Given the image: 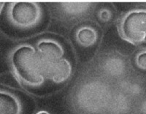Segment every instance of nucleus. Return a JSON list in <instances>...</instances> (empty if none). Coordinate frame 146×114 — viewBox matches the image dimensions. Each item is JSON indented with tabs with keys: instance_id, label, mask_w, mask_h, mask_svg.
<instances>
[{
	"instance_id": "1",
	"label": "nucleus",
	"mask_w": 146,
	"mask_h": 114,
	"mask_svg": "<svg viewBox=\"0 0 146 114\" xmlns=\"http://www.w3.org/2000/svg\"><path fill=\"white\" fill-rule=\"evenodd\" d=\"M10 61L14 77L21 85L36 88L44 83L46 69L32 45H18L12 51Z\"/></svg>"
},
{
	"instance_id": "2",
	"label": "nucleus",
	"mask_w": 146,
	"mask_h": 114,
	"mask_svg": "<svg viewBox=\"0 0 146 114\" xmlns=\"http://www.w3.org/2000/svg\"><path fill=\"white\" fill-rule=\"evenodd\" d=\"M118 35L133 45L146 43V9H133L126 12L118 22Z\"/></svg>"
},
{
	"instance_id": "3",
	"label": "nucleus",
	"mask_w": 146,
	"mask_h": 114,
	"mask_svg": "<svg viewBox=\"0 0 146 114\" xmlns=\"http://www.w3.org/2000/svg\"><path fill=\"white\" fill-rule=\"evenodd\" d=\"M8 17L10 22L18 28H32L41 21L42 10L40 5L35 2H13L10 5Z\"/></svg>"
},
{
	"instance_id": "4",
	"label": "nucleus",
	"mask_w": 146,
	"mask_h": 114,
	"mask_svg": "<svg viewBox=\"0 0 146 114\" xmlns=\"http://www.w3.org/2000/svg\"><path fill=\"white\" fill-rule=\"evenodd\" d=\"M36 51L39 57L46 69L62 59L64 54V50L61 43L50 38H43L36 43Z\"/></svg>"
},
{
	"instance_id": "5",
	"label": "nucleus",
	"mask_w": 146,
	"mask_h": 114,
	"mask_svg": "<svg viewBox=\"0 0 146 114\" xmlns=\"http://www.w3.org/2000/svg\"><path fill=\"white\" fill-rule=\"evenodd\" d=\"M20 99L12 91L0 89V114H21Z\"/></svg>"
},
{
	"instance_id": "6",
	"label": "nucleus",
	"mask_w": 146,
	"mask_h": 114,
	"mask_svg": "<svg viewBox=\"0 0 146 114\" xmlns=\"http://www.w3.org/2000/svg\"><path fill=\"white\" fill-rule=\"evenodd\" d=\"M72 73V67L70 61L62 59L48 68L47 75L56 83H63L68 80Z\"/></svg>"
},
{
	"instance_id": "7",
	"label": "nucleus",
	"mask_w": 146,
	"mask_h": 114,
	"mask_svg": "<svg viewBox=\"0 0 146 114\" xmlns=\"http://www.w3.org/2000/svg\"><path fill=\"white\" fill-rule=\"evenodd\" d=\"M78 44L83 47H90L94 45L98 35L96 30L89 26H85L78 29L75 34Z\"/></svg>"
},
{
	"instance_id": "8",
	"label": "nucleus",
	"mask_w": 146,
	"mask_h": 114,
	"mask_svg": "<svg viewBox=\"0 0 146 114\" xmlns=\"http://www.w3.org/2000/svg\"><path fill=\"white\" fill-rule=\"evenodd\" d=\"M137 67L143 70H146V48L139 50L135 57Z\"/></svg>"
},
{
	"instance_id": "9",
	"label": "nucleus",
	"mask_w": 146,
	"mask_h": 114,
	"mask_svg": "<svg viewBox=\"0 0 146 114\" xmlns=\"http://www.w3.org/2000/svg\"><path fill=\"white\" fill-rule=\"evenodd\" d=\"M36 114H50L48 111H39L38 113H36Z\"/></svg>"
},
{
	"instance_id": "10",
	"label": "nucleus",
	"mask_w": 146,
	"mask_h": 114,
	"mask_svg": "<svg viewBox=\"0 0 146 114\" xmlns=\"http://www.w3.org/2000/svg\"><path fill=\"white\" fill-rule=\"evenodd\" d=\"M4 3H0V13H1V12L2 10V7H4Z\"/></svg>"
}]
</instances>
